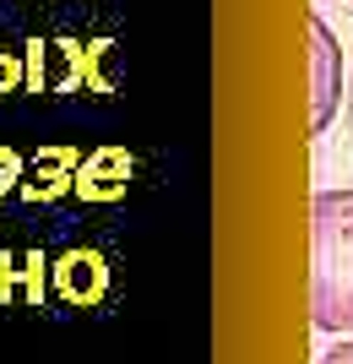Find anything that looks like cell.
I'll list each match as a JSON object with an SVG mask.
<instances>
[{"label": "cell", "mask_w": 353, "mask_h": 364, "mask_svg": "<svg viewBox=\"0 0 353 364\" xmlns=\"http://www.w3.org/2000/svg\"><path fill=\"white\" fill-rule=\"evenodd\" d=\"M305 28H310V136H321L342 104V44L315 11L305 16Z\"/></svg>", "instance_id": "2"}, {"label": "cell", "mask_w": 353, "mask_h": 364, "mask_svg": "<svg viewBox=\"0 0 353 364\" xmlns=\"http://www.w3.org/2000/svg\"><path fill=\"white\" fill-rule=\"evenodd\" d=\"M310 326L353 332V191H315L310 201Z\"/></svg>", "instance_id": "1"}, {"label": "cell", "mask_w": 353, "mask_h": 364, "mask_svg": "<svg viewBox=\"0 0 353 364\" xmlns=\"http://www.w3.org/2000/svg\"><path fill=\"white\" fill-rule=\"evenodd\" d=\"M321 364H353V337H342L332 353H321Z\"/></svg>", "instance_id": "3"}]
</instances>
